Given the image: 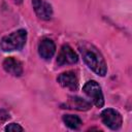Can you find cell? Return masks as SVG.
I'll list each match as a JSON object with an SVG mask.
<instances>
[{
	"label": "cell",
	"mask_w": 132,
	"mask_h": 132,
	"mask_svg": "<svg viewBox=\"0 0 132 132\" xmlns=\"http://www.w3.org/2000/svg\"><path fill=\"white\" fill-rule=\"evenodd\" d=\"M84 93L92 100L97 107H103L104 97L100 85L96 80H88L82 87Z\"/></svg>",
	"instance_id": "3957f363"
},
{
	"label": "cell",
	"mask_w": 132,
	"mask_h": 132,
	"mask_svg": "<svg viewBox=\"0 0 132 132\" xmlns=\"http://www.w3.org/2000/svg\"><path fill=\"white\" fill-rule=\"evenodd\" d=\"M33 9L36 15L44 21H48L53 16V7L45 0H32Z\"/></svg>",
	"instance_id": "52a82bcc"
},
{
	"label": "cell",
	"mask_w": 132,
	"mask_h": 132,
	"mask_svg": "<svg viewBox=\"0 0 132 132\" xmlns=\"http://www.w3.org/2000/svg\"><path fill=\"white\" fill-rule=\"evenodd\" d=\"M3 69L13 75V76H21L23 74V64L21 61H19L18 59L13 58V57H8L6 58L3 63H2Z\"/></svg>",
	"instance_id": "9c48e42d"
},
{
	"label": "cell",
	"mask_w": 132,
	"mask_h": 132,
	"mask_svg": "<svg viewBox=\"0 0 132 132\" xmlns=\"http://www.w3.org/2000/svg\"><path fill=\"white\" fill-rule=\"evenodd\" d=\"M59 85L65 89H69L71 91H75L78 88V77L73 70H68L62 72L57 78Z\"/></svg>",
	"instance_id": "8992f818"
},
{
	"label": "cell",
	"mask_w": 132,
	"mask_h": 132,
	"mask_svg": "<svg viewBox=\"0 0 132 132\" xmlns=\"http://www.w3.org/2000/svg\"><path fill=\"white\" fill-rule=\"evenodd\" d=\"M102 123L111 130H119L123 124V118L121 113L113 108H105L101 112Z\"/></svg>",
	"instance_id": "277c9868"
},
{
	"label": "cell",
	"mask_w": 132,
	"mask_h": 132,
	"mask_svg": "<svg viewBox=\"0 0 132 132\" xmlns=\"http://www.w3.org/2000/svg\"><path fill=\"white\" fill-rule=\"evenodd\" d=\"M64 124L72 129V130H78L80 128V126L82 125V121L80 120V118H78L77 116H73V114H65L62 118Z\"/></svg>",
	"instance_id": "8fae6325"
},
{
	"label": "cell",
	"mask_w": 132,
	"mask_h": 132,
	"mask_svg": "<svg viewBox=\"0 0 132 132\" xmlns=\"http://www.w3.org/2000/svg\"><path fill=\"white\" fill-rule=\"evenodd\" d=\"M56 53V44L50 38H43L38 44V54L43 60H51Z\"/></svg>",
	"instance_id": "ba28073f"
},
{
	"label": "cell",
	"mask_w": 132,
	"mask_h": 132,
	"mask_svg": "<svg viewBox=\"0 0 132 132\" xmlns=\"http://www.w3.org/2000/svg\"><path fill=\"white\" fill-rule=\"evenodd\" d=\"M4 130L9 132H16V131H24V128L18 123H10L4 128Z\"/></svg>",
	"instance_id": "7c38bea8"
},
{
	"label": "cell",
	"mask_w": 132,
	"mask_h": 132,
	"mask_svg": "<svg viewBox=\"0 0 132 132\" xmlns=\"http://www.w3.org/2000/svg\"><path fill=\"white\" fill-rule=\"evenodd\" d=\"M77 48L87 66L99 76H104L107 72L106 62L100 51L88 41H79Z\"/></svg>",
	"instance_id": "6da1fadb"
},
{
	"label": "cell",
	"mask_w": 132,
	"mask_h": 132,
	"mask_svg": "<svg viewBox=\"0 0 132 132\" xmlns=\"http://www.w3.org/2000/svg\"><path fill=\"white\" fill-rule=\"evenodd\" d=\"M66 106H67V108L86 111L92 107V104H91V102H89L78 96H70L68 99V102L66 103Z\"/></svg>",
	"instance_id": "30bf717a"
},
{
	"label": "cell",
	"mask_w": 132,
	"mask_h": 132,
	"mask_svg": "<svg viewBox=\"0 0 132 132\" xmlns=\"http://www.w3.org/2000/svg\"><path fill=\"white\" fill-rule=\"evenodd\" d=\"M78 61V56L72 50V47L68 44H63L58 57H57V64L58 66H64L69 64H74Z\"/></svg>",
	"instance_id": "5b68a950"
},
{
	"label": "cell",
	"mask_w": 132,
	"mask_h": 132,
	"mask_svg": "<svg viewBox=\"0 0 132 132\" xmlns=\"http://www.w3.org/2000/svg\"><path fill=\"white\" fill-rule=\"evenodd\" d=\"M12 1H13L15 4H21V3L23 2V0H12Z\"/></svg>",
	"instance_id": "4fadbf2b"
},
{
	"label": "cell",
	"mask_w": 132,
	"mask_h": 132,
	"mask_svg": "<svg viewBox=\"0 0 132 132\" xmlns=\"http://www.w3.org/2000/svg\"><path fill=\"white\" fill-rule=\"evenodd\" d=\"M27 41V31L25 29H19L6 36L0 41V47L3 52L21 51Z\"/></svg>",
	"instance_id": "7a4b0ae2"
}]
</instances>
